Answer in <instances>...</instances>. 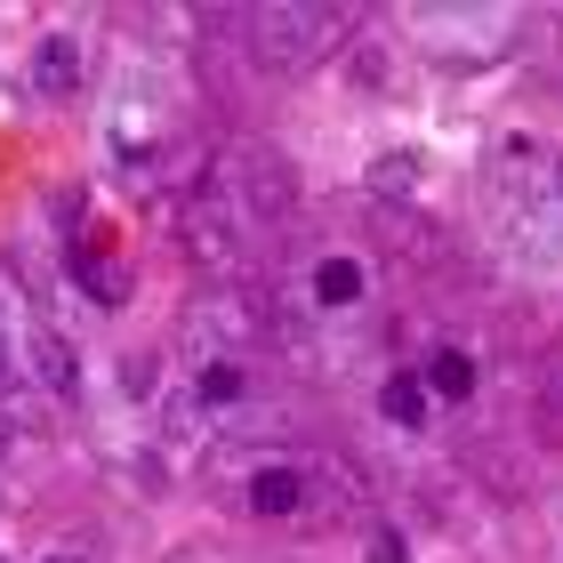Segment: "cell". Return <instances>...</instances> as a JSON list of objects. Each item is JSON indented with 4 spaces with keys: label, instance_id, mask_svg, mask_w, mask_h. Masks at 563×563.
Returning <instances> with one entry per match:
<instances>
[{
    "label": "cell",
    "instance_id": "14",
    "mask_svg": "<svg viewBox=\"0 0 563 563\" xmlns=\"http://www.w3.org/2000/svg\"><path fill=\"white\" fill-rule=\"evenodd\" d=\"M0 563H9V555H0Z\"/></svg>",
    "mask_w": 563,
    "mask_h": 563
},
{
    "label": "cell",
    "instance_id": "3",
    "mask_svg": "<svg viewBox=\"0 0 563 563\" xmlns=\"http://www.w3.org/2000/svg\"><path fill=\"white\" fill-rule=\"evenodd\" d=\"M73 282H81V290L97 298V306H121V298H130V274H121L113 258H97V250L81 242V250H73Z\"/></svg>",
    "mask_w": 563,
    "mask_h": 563
},
{
    "label": "cell",
    "instance_id": "2",
    "mask_svg": "<svg viewBox=\"0 0 563 563\" xmlns=\"http://www.w3.org/2000/svg\"><path fill=\"white\" fill-rule=\"evenodd\" d=\"M33 371L48 395H81V354H73L57 330H33Z\"/></svg>",
    "mask_w": 563,
    "mask_h": 563
},
{
    "label": "cell",
    "instance_id": "6",
    "mask_svg": "<svg viewBox=\"0 0 563 563\" xmlns=\"http://www.w3.org/2000/svg\"><path fill=\"white\" fill-rule=\"evenodd\" d=\"M314 298L322 306H354V298H363V266H354V258H322L314 266Z\"/></svg>",
    "mask_w": 563,
    "mask_h": 563
},
{
    "label": "cell",
    "instance_id": "13",
    "mask_svg": "<svg viewBox=\"0 0 563 563\" xmlns=\"http://www.w3.org/2000/svg\"><path fill=\"white\" fill-rule=\"evenodd\" d=\"M41 563H81V555H73V548H57V555H41Z\"/></svg>",
    "mask_w": 563,
    "mask_h": 563
},
{
    "label": "cell",
    "instance_id": "12",
    "mask_svg": "<svg viewBox=\"0 0 563 563\" xmlns=\"http://www.w3.org/2000/svg\"><path fill=\"white\" fill-rule=\"evenodd\" d=\"M16 387V378H9V346H0V395H9Z\"/></svg>",
    "mask_w": 563,
    "mask_h": 563
},
{
    "label": "cell",
    "instance_id": "1",
    "mask_svg": "<svg viewBox=\"0 0 563 563\" xmlns=\"http://www.w3.org/2000/svg\"><path fill=\"white\" fill-rule=\"evenodd\" d=\"M33 81H41L48 97H73V89H81V41L48 33V41L33 48Z\"/></svg>",
    "mask_w": 563,
    "mask_h": 563
},
{
    "label": "cell",
    "instance_id": "9",
    "mask_svg": "<svg viewBox=\"0 0 563 563\" xmlns=\"http://www.w3.org/2000/svg\"><path fill=\"white\" fill-rule=\"evenodd\" d=\"M419 177H427V169H419V153H387V162H371V186L387 194V201H402V194L419 186Z\"/></svg>",
    "mask_w": 563,
    "mask_h": 563
},
{
    "label": "cell",
    "instance_id": "5",
    "mask_svg": "<svg viewBox=\"0 0 563 563\" xmlns=\"http://www.w3.org/2000/svg\"><path fill=\"white\" fill-rule=\"evenodd\" d=\"M250 395V378L242 363H225V354H210V363L194 371V402H210V411H225V402H242Z\"/></svg>",
    "mask_w": 563,
    "mask_h": 563
},
{
    "label": "cell",
    "instance_id": "4",
    "mask_svg": "<svg viewBox=\"0 0 563 563\" xmlns=\"http://www.w3.org/2000/svg\"><path fill=\"white\" fill-rule=\"evenodd\" d=\"M250 507H258V516H298V507H306V483H298L290 467H258V475H250Z\"/></svg>",
    "mask_w": 563,
    "mask_h": 563
},
{
    "label": "cell",
    "instance_id": "7",
    "mask_svg": "<svg viewBox=\"0 0 563 563\" xmlns=\"http://www.w3.org/2000/svg\"><path fill=\"white\" fill-rule=\"evenodd\" d=\"M427 387H434V395H451V402H467V395H475V363H467L459 346H443V354L427 363Z\"/></svg>",
    "mask_w": 563,
    "mask_h": 563
},
{
    "label": "cell",
    "instance_id": "8",
    "mask_svg": "<svg viewBox=\"0 0 563 563\" xmlns=\"http://www.w3.org/2000/svg\"><path fill=\"white\" fill-rule=\"evenodd\" d=\"M378 411L395 427H427V387L419 378H387V387H378Z\"/></svg>",
    "mask_w": 563,
    "mask_h": 563
},
{
    "label": "cell",
    "instance_id": "10",
    "mask_svg": "<svg viewBox=\"0 0 563 563\" xmlns=\"http://www.w3.org/2000/svg\"><path fill=\"white\" fill-rule=\"evenodd\" d=\"M371 563H411V555H402L395 531H378V540H371Z\"/></svg>",
    "mask_w": 563,
    "mask_h": 563
},
{
    "label": "cell",
    "instance_id": "11",
    "mask_svg": "<svg viewBox=\"0 0 563 563\" xmlns=\"http://www.w3.org/2000/svg\"><path fill=\"white\" fill-rule=\"evenodd\" d=\"M9 443H16V427H9V411H0V459H9Z\"/></svg>",
    "mask_w": 563,
    "mask_h": 563
}]
</instances>
